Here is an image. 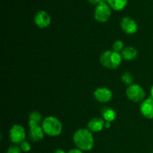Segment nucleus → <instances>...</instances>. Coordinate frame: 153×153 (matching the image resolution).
<instances>
[{
  "label": "nucleus",
  "instance_id": "f257e3e1",
  "mask_svg": "<svg viewBox=\"0 0 153 153\" xmlns=\"http://www.w3.org/2000/svg\"><path fill=\"white\" fill-rule=\"evenodd\" d=\"M73 142L77 149L90 151L94 148V138L93 133L88 128H79L73 134Z\"/></svg>",
  "mask_w": 153,
  "mask_h": 153
},
{
  "label": "nucleus",
  "instance_id": "f03ea898",
  "mask_svg": "<svg viewBox=\"0 0 153 153\" xmlns=\"http://www.w3.org/2000/svg\"><path fill=\"white\" fill-rule=\"evenodd\" d=\"M100 63L105 68L113 70L120 65L123 61L121 53L114 50H107L102 53L100 58Z\"/></svg>",
  "mask_w": 153,
  "mask_h": 153
},
{
  "label": "nucleus",
  "instance_id": "7ed1b4c3",
  "mask_svg": "<svg viewBox=\"0 0 153 153\" xmlns=\"http://www.w3.org/2000/svg\"><path fill=\"white\" fill-rule=\"evenodd\" d=\"M41 126L45 134L50 137H56L62 132V123L55 117L49 116L43 119Z\"/></svg>",
  "mask_w": 153,
  "mask_h": 153
},
{
  "label": "nucleus",
  "instance_id": "20e7f679",
  "mask_svg": "<svg viewBox=\"0 0 153 153\" xmlns=\"http://www.w3.org/2000/svg\"><path fill=\"white\" fill-rule=\"evenodd\" d=\"M126 94L128 99L134 102H143L146 96L144 89L140 85L132 84L128 87L126 91Z\"/></svg>",
  "mask_w": 153,
  "mask_h": 153
},
{
  "label": "nucleus",
  "instance_id": "39448f33",
  "mask_svg": "<svg viewBox=\"0 0 153 153\" xmlns=\"http://www.w3.org/2000/svg\"><path fill=\"white\" fill-rule=\"evenodd\" d=\"M111 7L108 2H101L94 10V18L100 22H106L111 16Z\"/></svg>",
  "mask_w": 153,
  "mask_h": 153
},
{
  "label": "nucleus",
  "instance_id": "423d86ee",
  "mask_svg": "<svg viewBox=\"0 0 153 153\" xmlns=\"http://www.w3.org/2000/svg\"><path fill=\"white\" fill-rule=\"evenodd\" d=\"M25 130L24 127L21 125H13L11 127L9 131V137L12 143L14 144L20 145L23 141H25Z\"/></svg>",
  "mask_w": 153,
  "mask_h": 153
},
{
  "label": "nucleus",
  "instance_id": "0eeeda50",
  "mask_svg": "<svg viewBox=\"0 0 153 153\" xmlns=\"http://www.w3.org/2000/svg\"><path fill=\"white\" fill-rule=\"evenodd\" d=\"M94 98L100 103H107L112 99L113 94L111 91L108 88L102 87L99 88L94 91Z\"/></svg>",
  "mask_w": 153,
  "mask_h": 153
},
{
  "label": "nucleus",
  "instance_id": "6e6552de",
  "mask_svg": "<svg viewBox=\"0 0 153 153\" xmlns=\"http://www.w3.org/2000/svg\"><path fill=\"white\" fill-rule=\"evenodd\" d=\"M120 27L123 31L128 34H133L137 31V22L129 16H125L121 19Z\"/></svg>",
  "mask_w": 153,
  "mask_h": 153
},
{
  "label": "nucleus",
  "instance_id": "1a4fd4ad",
  "mask_svg": "<svg viewBox=\"0 0 153 153\" xmlns=\"http://www.w3.org/2000/svg\"><path fill=\"white\" fill-rule=\"evenodd\" d=\"M34 23L40 28H45L49 26L51 23V16L45 10H40L36 13L34 16Z\"/></svg>",
  "mask_w": 153,
  "mask_h": 153
},
{
  "label": "nucleus",
  "instance_id": "9d476101",
  "mask_svg": "<svg viewBox=\"0 0 153 153\" xmlns=\"http://www.w3.org/2000/svg\"><path fill=\"white\" fill-rule=\"evenodd\" d=\"M140 111L141 114L146 119H153V99L152 97L146 99L142 102Z\"/></svg>",
  "mask_w": 153,
  "mask_h": 153
},
{
  "label": "nucleus",
  "instance_id": "9b49d317",
  "mask_svg": "<svg viewBox=\"0 0 153 153\" xmlns=\"http://www.w3.org/2000/svg\"><path fill=\"white\" fill-rule=\"evenodd\" d=\"M105 121L103 118L95 117L91 119L88 123V128L92 133H97L101 131L105 128Z\"/></svg>",
  "mask_w": 153,
  "mask_h": 153
},
{
  "label": "nucleus",
  "instance_id": "f8f14e48",
  "mask_svg": "<svg viewBox=\"0 0 153 153\" xmlns=\"http://www.w3.org/2000/svg\"><path fill=\"white\" fill-rule=\"evenodd\" d=\"M29 137L33 142H39L44 137L45 132L40 125L29 126Z\"/></svg>",
  "mask_w": 153,
  "mask_h": 153
},
{
  "label": "nucleus",
  "instance_id": "ddd939ff",
  "mask_svg": "<svg viewBox=\"0 0 153 153\" xmlns=\"http://www.w3.org/2000/svg\"><path fill=\"white\" fill-rule=\"evenodd\" d=\"M123 59L126 61H133L135 59L138 55V51L132 46H127L124 48L123 50L121 52Z\"/></svg>",
  "mask_w": 153,
  "mask_h": 153
},
{
  "label": "nucleus",
  "instance_id": "4468645a",
  "mask_svg": "<svg viewBox=\"0 0 153 153\" xmlns=\"http://www.w3.org/2000/svg\"><path fill=\"white\" fill-rule=\"evenodd\" d=\"M128 0H108V4H109L112 10L116 11H120L123 10L127 5Z\"/></svg>",
  "mask_w": 153,
  "mask_h": 153
},
{
  "label": "nucleus",
  "instance_id": "2eb2a0df",
  "mask_svg": "<svg viewBox=\"0 0 153 153\" xmlns=\"http://www.w3.org/2000/svg\"><path fill=\"white\" fill-rule=\"evenodd\" d=\"M102 118L105 122L110 123L114 120L117 117L116 112L112 108L108 107L102 108Z\"/></svg>",
  "mask_w": 153,
  "mask_h": 153
},
{
  "label": "nucleus",
  "instance_id": "dca6fc26",
  "mask_svg": "<svg viewBox=\"0 0 153 153\" xmlns=\"http://www.w3.org/2000/svg\"><path fill=\"white\" fill-rule=\"evenodd\" d=\"M42 121V115L37 111H33L29 115V121H28V126H32L40 125Z\"/></svg>",
  "mask_w": 153,
  "mask_h": 153
},
{
  "label": "nucleus",
  "instance_id": "f3484780",
  "mask_svg": "<svg viewBox=\"0 0 153 153\" xmlns=\"http://www.w3.org/2000/svg\"><path fill=\"white\" fill-rule=\"evenodd\" d=\"M121 79H122V82H123L125 85H128V86L132 85L133 81H134L132 75L130 73H128V72L124 73L122 75V76H121Z\"/></svg>",
  "mask_w": 153,
  "mask_h": 153
},
{
  "label": "nucleus",
  "instance_id": "a211bd4d",
  "mask_svg": "<svg viewBox=\"0 0 153 153\" xmlns=\"http://www.w3.org/2000/svg\"><path fill=\"white\" fill-rule=\"evenodd\" d=\"M124 43L122 40H116L113 43V50L117 52H122V51L124 49Z\"/></svg>",
  "mask_w": 153,
  "mask_h": 153
},
{
  "label": "nucleus",
  "instance_id": "6ab92c4d",
  "mask_svg": "<svg viewBox=\"0 0 153 153\" xmlns=\"http://www.w3.org/2000/svg\"><path fill=\"white\" fill-rule=\"evenodd\" d=\"M19 147H20L22 152H28L31 150V145H30V143L28 141H25V140L21 143Z\"/></svg>",
  "mask_w": 153,
  "mask_h": 153
},
{
  "label": "nucleus",
  "instance_id": "aec40b11",
  "mask_svg": "<svg viewBox=\"0 0 153 153\" xmlns=\"http://www.w3.org/2000/svg\"><path fill=\"white\" fill-rule=\"evenodd\" d=\"M22 150H21L20 147H19L16 145H13V146H10L7 149V152L6 153H21Z\"/></svg>",
  "mask_w": 153,
  "mask_h": 153
},
{
  "label": "nucleus",
  "instance_id": "412c9836",
  "mask_svg": "<svg viewBox=\"0 0 153 153\" xmlns=\"http://www.w3.org/2000/svg\"><path fill=\"white\" fill-rule=\"evenodd\" d=\"M67 153H83V151L80 150V149H77V148H76V149H70V150L69 151V152Z\"/></svg>",
  "mask_w": 153,
  "mask_h": 153
},
{
  "label": "nucleus",
  "instance_id": "4be33fe9",
  "mask_svg": "<svg viewBox=\"0 0 153 153\" xmlns=\"http://www.w3.org/2000/svg\"><path fill=\"white\" fill-rule=\"evenodd\" d=\"M88 1L92 4H97V5H98L100 3L102 2L101 0H88Z\"/></svg>",
  "mask_w": 153,
  "mask_h": 153
},
{
  "label": "nucleus",
  "instance_id": "5701e85b",
  "mask_svg": "<svg viewBox=\"0 0 153 153\" xmlns=\"http://www.w3.org/2000/svg\"><path fill=\"white\" fill-rule=\"evenodd\" d=\"M54 153H67V152H66L64 150H63V149H56L55 152H54Z\"/></svg>",
  "mask_w": 153,
  "mask_h": 153
},
{
  "label": "nucleus",
  "instance_id": "b1692460",
  "mask_svg": "<svg viewBox=\"0 0 153 153\" xmlns=\"http://www.w3.org/2000/svg\"><path fill=\"white\" fill-rule=\"evenodd\" d=\"M111 126V124L110 122H105V128H109Z\"/></svg>",
  "mask_w": 153,
  "mask_h": 153
},
{
  "label": "nucleus",
  "instance_id": "393cba45",
  "mask_svg": "<svg viewBox=\"0 0 153 153\" xmlns=\"http://www.w3.org/2000/svg\"><path fill=\"white\" fill-rule=\"evenodd\" d=\"M150 94H151V97L153 99V85L151 88V91H150Z\"/></svg>",
  "mask_w": 153,
  "mask_h": 153
},
{
  "label": "nucleus",
  "instance_id": "a878e982",
  "mask_svg": "<svg viewBox=\"0 0 153 153\" xmlns=\"http://www.w3.org/2000/svg\"><path fill=\"white\" fill-rule=\"evenodd\" d=\"M102 1V2H108V0H101Z\"/></svg>",
  "mask_w": 153,
  "mask_h": 153
},
{
  "label": "nucleus",
  "instance_id": "bb28decb",
  "mask_svg": "<svg viewBox=\"0 0 153 153\" xmlns=\"http://www.w3.org/2000/svg\"><path fill=\"white\" fill-rule=\"evenodd\" d=\"M152 153H153V152H152Z\"/></svg>",
  "mask_w": 153,
  "mask_h": 153
}]
</instances>
